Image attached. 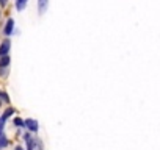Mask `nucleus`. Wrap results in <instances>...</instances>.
<instances>
[{"instance_id": "obj_1", "label": "nucleus", "mask_w": 160, "mask_h": 150, "mask_svg": "<svg viewBox=\"0 0 160 150\" xmlns=\"http://www.w3.org/2000/svg\"><path fill=\"white\" fill-rule=\"evenodd\" d=\"M24 125H25L27 130H30V131H33V133L39 130V124H38V120H35V119H25V120H24Z\"/></svg>"}, {"instance_id": "obj_2", "label": "nucleus", "mask_w": 160, "mask_h": 150, "mask_svg": "<svg viewBox=\"0 0 160 150\" xmlns=\"http://www.w3.org/2000/svg\"><path fill=\"white\" fill-rule=\"evenodd\" d=\"M22 139L27 142V150H36V139H33L30 133H25Z\"/></svg>"}, {"instance_id": "obj_3", "label": "nucleus", "mask_w": 160, "mask_h": 150, "mask_svg": "<svg viewBox=\"0 0 160 150\" xmlns=\"http://www.w3.org/2000/svg\"><path fill=\"white\" fill-rule=\"evenodd\" d=\"M10 39H5L2 44H0V56H7L10 52Z\"/></svg>"}, {"instance_id": "obj_4", "label": "nucleus", "mask_w": 160, "mask_h": 150, "mask_svg": "<svg viewBox=\"0 0 160 150\" xmlns=\"http://www.w3.org/2000/svg\"><path fill=\"white\" fill-rule=\"evenodd\" d=\"M13 28H14V19H8V22L5 25V30H3L5 36H11L13 35Z\"/></svg>"}, {"instance_id": "obj_5", "label": "nucleus", "mask_w": 160, "mask_h": 150, "mask_svg": "<svg viewBox=\"0 0 160 150\" xmlns=\"http://www.w3.org/2000/svg\"><path fill=\"white\" fill-rule=\"evenodd\" d=\"M47 3H49V0H38V11H39V14H44L46 13Z\"/></svg>"}, {"instance_id": "obj_6", "label": "nucleus", "mask_w": 160, "mask_h": 150, "mask_svg": "<svg viewBox=\"0 0 160 150\" xmlns=\"http://www.w3.org/2000/svg\"><path fill=\"white\" fill-rule=\"evenodd\" d=\"M27 2H28V0H16V10L18 11H22L27 7Z\"/></svg>"}, {"instance_id": "obj_7", "label": "nucleus", "mask_w": 160, "mask_h": 150, "mask_svg": "<svg viewBox=\"0 0 160 150\" xmlns=\"http://www.w3.org/2000/svg\"><path fill=\"white\" fill-rule=\"evenodd\" d=\"M10 56L7 55V56H0V67H8V64H10Z\"/></svg>"}, {"instance_id": "obj_8", "label": "nucleus", "mask_w": 160, "mask_h": 150, "mask_svg": "<svg viewBox=\"0 0 160 150\" xmlns=\"http://www.w3.org/2000/svg\"><path fill=\"white\" fill-rule=\"evenodd\" d=\"M8 145V139L3 133H0V148H5Z\"/></svg>"}, {"instance_id": "obj_9", "label": "nucleus", "mask_w": 160, "mask_h": 150, "mask_svg": "<svg viewBox=\"0 0 160 150\" xmlns=\"http://www.w3.org/2000/svg\"><path fill=\"white\" fill-rule=\"evenodd\" d=\"M13 113H16V110H14V108H8V110H7V111L3 113L2 119H3V120H7V119H8L10 116H13Z\"/></svg>"}, {"instance_id": "obj_10", "label": "nucleus", "mask_w": 160, "mask_h": 150, "mask_svg": "<svg viewBox=\"0 0 160 150\" xmlns=\"http://www.w3.org/2000/svg\"><path fill=\"white\" fill-rule=\"evenodd\" d=\"M14 125H16V127H25V125H24V120H22L21 117H16V119H14Z\"/></svg>"}, {"instance_id": "obj_11", "label": "nucleus", "mask_w": 160, "mask_h": 150, "mask_svg": "<svg viewBox=\"0 0 160 150\" xmlns=\"http://www.w3.org/2000/svg\"><path fill=\"white\" fill-rule=\"evenodd\" d=\"M7 73H8V72H7L3 67H0V77H7Z\"/></svg>"}, {"instance_id": "obj_12", "label": "nucleus", "mask_w": 160, "mask_h": 150, "mask_svg": "<svg viewBox=\"0 0 160 150\" xmlns=\"http://www.w3.org/2000/svg\"><path fill=\"white\" fill-rule=\"evenodd\" d=\"M3 127H5V120H3L2 117H0V133L3 131Z\"/></svg>"}, {"instance_id": "obj_13", "label": "nucleus", "mask_w": 160, "mask_h": 150, "mask_svg": "<svg viewBox=\"0 0 160 150\" xmlns=\"http://www.w3.org/2000/svg\"><path fill=\"white\" fill-rule=\"evenodd\" d=\"M7 2H8V0H0V7H5Z\"/></svg>"}, {"instance_id": "obj_14", "label": "nucleus", "mask_w": 160, "mask_h": 150, "mask_svg": "<svg viewBox=\"0 0 160 150\" xmlns=\"http://www.w3.org/2000/svg\"><path fill=\"white\" fill-rule=\"evenodd\" d=\"M14 150H24V148H22V147H21V145H18V147H16V148H14Z\"/></svg>"}, {"instance_id": "obj_15", "label": "nucleus", "mask_w": 160, "mask_h": 150, "mask_svg": "<svg viewBox=\"0 0 160 150\" xmlns=\"http://www.w3.org/2000/svg\"><path fill=\"white\" fill-rule=\"evenodd\" d=\"M0 105H2V102H0Z\"/></svg>"}]
</instances>
